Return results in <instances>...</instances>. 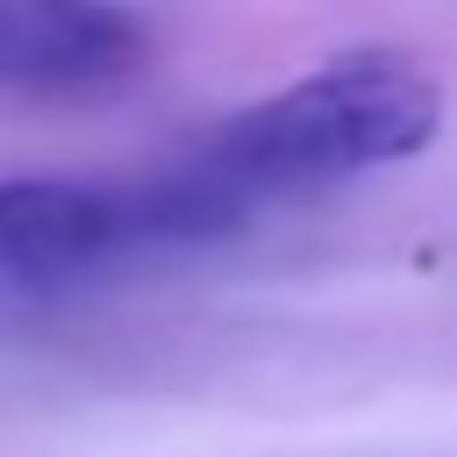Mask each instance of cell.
<instances>
[{"instance_id":"3","label":"cell","mask_w":457,"mask_h":457,"mask_svg":"<svg viewBox=\"0 0 457 457\" xmlns=\"http://www.w3.org/2000/svg\"><path fill=\"white\" fill-rule=\"evenodd\" d=\"M150 71V21L121 0H0L7 100H107Z\"/></svg>"},{"instance_id":"2","label":"cell","mask_w":457,"mask_h":457,"mask_svg":"<svg viewBox=\"0 0 457 457\" xmlns=\"http://www.w3.org/2000/svg\"><path fill=\"white\" fill-rule=\"evenodd\" d=\"M129 250H179L164 179H143V186L7 179L0 186V271L14 286L57 293Z\"/></svg>"},{"instance_id":"1","label":"cell","mask_w":457,"mask_h":457,"mask_svg":"<svg viewBox=\"0 0 457 457\" xmlns=\"http://www.w3.org/2000/svg\"><path fill=\"white\" fill-rule=\"evenodd\" d=\"M443 129V79L407 50H343L271 100L221 121L186 164L236 200L336 186L378 164H407Z\"/></svg>"}]
</instances>
